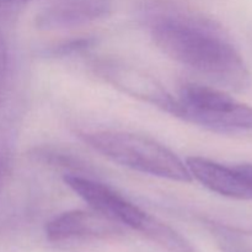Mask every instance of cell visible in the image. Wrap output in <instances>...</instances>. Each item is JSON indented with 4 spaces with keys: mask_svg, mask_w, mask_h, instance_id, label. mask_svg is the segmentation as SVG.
<instances>
[{
    "mask_svg": "<svg viewBox=\"0 0 252 252\" xmlns=\"http://www.w3.org/2000/svg\"><path fill=\"white\" fill-rule=\"evenodd\" d=\"M152 39L169 58L234 91L250 84V73L228 34L213 20L197 12L155 5L148 10Z\"/></svg>",
    "mask_w": 252,
    "mask_h": 252,
    "instance_id": "6da1fadb",
    "label": "cell"
},
{
    "mask_svg": "<svg viewBox=\"0 0 252 252\" xmlns=\"http://www.w3.org/2000/svg\"><path fill=\"white\" fill-rule=\"evenodd\" d=\"M84 142L113 162L150 176L192 182L186 164L174 152L147 135L122 130L81 134Z\"/></svg>",
    "mask_w": 252,
    "mask_h": 252,
    "instance_id": "7a4b0ae2",
    "label": "cell"
},
{
    "mask_svg": "<svg viewBox=\"0 0 252 252\" xmlns=\"http://www.w3.org/2000/svg\"><path fill=\"white\" fill-rule=\"evenodd\" d=\"M175 117L218 133H252V107L220 89L189 83L176 97Z\"/></svg>",
    "mask_w": 252,
    "mask_h": 252,
    "instance_id": "3957f363",
    "label": "cell"
},
{
    "mask_svg": "<svg viewBox=\"0 0 252 252\" xmlns=\"http://www.w3.org/2000/svg\"><path fill=\"white\" fill-rule=\"evenodd\" d=\"M93 68L98 78L123 94L149 103L172 116L176 115V97H172L158 79L143 69L115 58L98 59L93 64Z\"/></svg>",
    "mask_w": 252,
    "mask_h": 252,
    "instance_id": "277c9868",
    "label": "cell"
},
{
    "mask_svg": "<svg viewBox=\"0 0 252 252\" xmlns=\"http://www.w3.org/2000/svg\"><path fill=\"white\" fill-rule=\"evenodd\" d=\"M63 181L93 211L120 225L144 234L154 218L107 185L76 174H65Z\"/></svg>",
    "mask_w": 252,
    "mask_h": 252,
    "instance_id": "5b68a950",
    "label": "cell"
},
{
    "mask_svg": "<svg viewBox=\"0 0 252 252\" xmlns=\"http://www.w3.org/2000/svg\"><path fill=\"white\" fill-rule=\"evenodd\" d=\"M112 0H48L36 15L39 30L73 29L108 16Z\"/></svg>",
    "mask_w": 252,
    "mask_h": 252,
    "instance_id": "8992f818",
    "label": "cell"
},
{
    "mask_svg": "<svg viewBox=\"0 0 252 252\" xmlns=\"http://www.w3.org/2000/svg\"><path fill=\"white\" fill-rule=\"evenodd\" d=\"M120 234H122L120 224L93 209L64 212L54 217L46 225L47 239L53 243L74 239H107Z\"/></svg>",
    "mask_w": 252,
    "mask_h": 252,
    "instance_id": "52a82bcc",
    "label": "cell"
},
{
    "mask_svg": "<svg viewBox=\"0 0 252 252\" xmlns=\"http://www.w3.org/2000/svg\"><path fill=\"white\" fill-rule=\"evenodd\" d=\"M185 164L192 179L212 192L229 198L252 201V187L246 184L234 166H226L202 157L187 158Z\"/></svg>",
    "mask_w": 252,
    "mask_h": 252,
    "instance_id": "ba28073f",
    "label": "cell"
},
{
    "mask_svg": "<svg viewBox=\"0 0 252 252\" xmlns=\"http://www.w3.org/2000/svg\"><path fill=\"white\" fill-rule=\"evenodd\" d=\"M219 250L221 252H252V249L244 240L243 233L231 226L218 223L209 224Z\"/></svg>",
    "mask_w": 252,
    "mask_h": 252,
    "instance_id": "9c48e42d",
    "label": "cell"
},
{
    "mask_svg": "<svg viewBox=\"0 0 252 252\" xmlns=\"http://www.w3.org/2000/svg\"><path fill=\"white\" fill-rule=\"evenodd\" d=\"M95 43L94 38H78V39H70V41L63 42L61 44L52 47L47 51V54L51 57H69L73 54H79L81 52L86 51V49L91 48Z\"/></svg>",
    "mask_w": 252,
    "mask_h": 252,
    "instance_id": "30bf717a",
    "label": "cell"
},
{
    "mask_svg": "<svg viewBox=\"0 0 252 252\" xmlns=\"http://www.w3.org/2000/svg\"><path fill=\"white\" fill-rule=\"evenodd\" d=\"M10 83V54L4 37L0 34V103L4 101Z\"/></svg>",
    "mask_w": 252,
    "mask_h": 252,
    "instance_id": "8fae6325",
    "label": "cell"
},
{
    "mask_svg": "<svg viewBox=\"0 0 252 252\" xmlns=\"http://www.w3.org/2000/svg\"><path fill=\"white\" fill-rule=\"evenodd\" d=\"M234 167L240 174V176L245 180L246 184H249V186L252 187V164L234 165Z\"/></svg>",
    "mask_w": 252,
    "mask_h": 252,
    "instance_id": "7c38bea8",
    "label": "cell"
},
{
    "mask_svg": "<svg viewBox=\"0 0 252 252\" xmlns=\"http://www.w3.org/2000/svg\"><path fill=\"white\" fill-rule=\"evenodd\" d=\"M29 0H0V7H11L16 6V5L24 4Z\"/></svg>",
    "mask_w": 252,
    "mask_h": 252,
    "instance_id": "4fadbf2b",
    "label": "cell"
},
{
    "mask_svg": "<svg viewBox=\"0 0 252 252\" xmlns=\"http://www.w3.org/2000/svg\"><path fill=\"white\" fill-rule=\"evenodd\" d=\"M1 175H2V171H1V164H0V186H1Z\"/></svg>",
    "mask_w": 252,
    "mask_h": 252,
    "instance_id": "5bb4252c",
    "label": "cell"
}]
</instances>
